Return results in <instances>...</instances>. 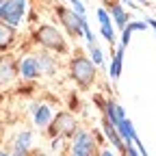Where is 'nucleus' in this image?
<instances>
[{"label": "nucleus", "instance_id": "f257e3e1", "mask_svg": "<svg viewBox=\"0 0 156 156\" xmlns=\"http://www.w3.org/2000/svg\"><path fill=\"white\" fill-rule=\"evenodd\" d=\"M69 78L80 87V89H89L95 80V65L91 63V58H87L85 54L78 52L72 61H69Z\"/></svg>", "mask_w": 156, "mask_h": 156}, {"label": "nucleus", "instance_id": "f03ea898", "mask_svg": "<svg viewBox=\"0 0 156 156\" xmlns=\"http://www.w3.org/2000/svg\"><path fill=\"white\" fill-rule=\"evenodd\" d=\"M35 41L39 46H44V50H52V52H67V44L56 26L52 24H41L35 30Z\"/></svg>", "mask_w": 156, "mask_h": 156}, {"label": "nucleus", "instance_id": "7ed1b4c3", "mask_svg": "<svg viewBox=\"0 0 156 156\" xmlns=\"http://www.w3.org/2000/svg\"><path fill=\"white\" fill-rule=\"evenodd\" d=\"M26 11H28V0H5L0 5V22L17 28Z\"/></svg>", "mask_w": 156, "mask_h": 156}, {"label": "nucleus", "instance_id": "20e7f679", "mask_svg": "<svg viewBox=\"0 0 156 156\" xmlns=\"http://www.w3.org/2000/svg\"><path fill=\"white\" fill-rule=\"evenodd\" d=\"M78 132V122H76V117L72 115V113H67V111H63V113H54V119H52V124L48 126V134L52 136H74Z\"/></svg>", "mask_w": 156, "mask_h": 156}, {"label": "nucleus", "instance_id": "39448f33", "mask_svg": "<svg viewBox=\"0 0 156 156\" xmlns=\"http://www.w3.org/2000/svg\"><path fill=\"white\" fill-rule=\"evenodd\" d=\"M72 154L74 156H100L95 134L78 128V132L72 136Z\"/></svg>", "mask_w": 156, "mask_h": 156}, {"label": "nucleus", "instance_id": "423d86ee", "mask_svg": "<svg viewBox=\"0 0 156 156\" xmlns=\"http://www.w3.org/2000/svg\"><path fill=\"white\" fill-rule=\"evenodd\" d=\"M54 13H56L58 20H61V26H65V30H67L72 37H76V39L83 37L80 15L74 13V9H67V7H63V5H58V7H54Z\"/></svg>", "mask_w": 156, "mask_h": 156}, {"label": "nucleus", "instance_id": "0eeeda50", "mask_svg": "<svg viewBox=\"0 0 156 156\" xmlns=\"http://www.w3.org/2000/svg\"><path fill=\"white\" fill-rule=\"evenodd\" d=\"M17 72H20V76H22L24 80H35V78H39V76H41V69H39L37 56L24 54L17 61Z\"/></svg>", "mask_w": 156, "mask_h": 156}, {"label": "nucleus", "instance_id": "6e6552de", "mask_svg": "<svg viewBox=\"0 0 156 156\" xmlns=\"http://www.w3.org/2000/svg\"><path fill=\"white\" fill-rule=\"evenodd\" d=\"M30 139H33V132L30 130H22L17 132V136L13 139V156H28V147H30Z\"/></svg>", "mask_w": 156, "mask_h": 156}, {"label": "nucleus", "instance_id": "1a4fd4ad", "mask_svg": "<svg viewBox=\"0 0 156 156\" xmlns=\"http://www.w3.org/2000/svg\"><path fill=\"white\" fill-rule=\"evenodd\" d=\"M33 119H35V126H37V128H48V126L52 124V119H54V113H52V108H50L48 104L39 102L37 111L33 113Z\"/></svg>", "mask_w": 156, "mask_h": 156}, {"label": "nucleus", "instance_id": "9d476101", "mask_svg": "<svg viewBox=\"0 0 156 156\" xmlns=\"http://www.w3.org/2000/svg\"><path fill=\"white\" fill-rule=\"evenodd\" d=\"M108 15H111V20H115V26L119 28V30H124V28L128 26V22H130L128 11H126L119 2H113V5L108 7Z\"/></svg>", "mask_w": 156, "mask_h": 156}, {"label": "nucleus", "instance_id": "9b49d317", "mask_svg": "<svg viewBox=\"0 0 156 156\" xmlns=\"http://www.w3.org/2000/svg\"><path fill=\"white\" fill-rule=\"evenodd\" d=\"M17 65L11 61V58H0V85H9L15 80L17 76Z\"/></svg>", "mask_w": 156, "mask_h": 156}, {"label": "nucleus", "instance_id": "f8f14e48", "mask_svg": "<svg viewBox=\"0 0 156 156\" xmlns=\"http://www.w3.org/2000/svg\"><path fill=\"white\" fill-rule=\"evenodd\" d=\"M115 130H117V134L122 136V141H124V143H134L136 132H134V124L128 119V117L117 124V126H115Z\"/></svg>", "mask_w": 156, "mask_h": 156}, {"label": "nucleus", "instance_id": "ddd939ff", "mask_svg": "<svg viewBox=\"0 0 156 156\" xmlns=\"http://www.w3.org/2000/svg\"><path fill=\"white\" fill-rule=\"evenodd\" d=\"M124 52H126V48L117 46V50H115V54H113V63H111V67H108V76L113 78V80H119V76H122V67H124Z\"/></svg>", "mask_w": 156, "mask_h": 156}, {"label": "nucleus", "instance_id": "4468645a", "mask_svg": "<svg viewBox=\"0 0 156 156\" xmlns=\"http://www.w3.org/2000/svg\"><path fill=\"white\" fill-rule=\"evenodd\" d=\"M102 130H104V134H106V139L113 143V147H117L119 152H126V143L122 141V136L117 134V130H115V126L113 124H108L104 117H102Z\"/></svg>", "mask_w": 156, "mask_h": 156}, {"label": "nucleus", "instance_id": "2eb2a0df", "mask_svg": "<svg viewBox=\"0 0 156 156\" xmlns=\"http://www.w3.org/2000/svg\"><path fill=\"white\" fill-rule=\"evenodd\" d=\"M37 61H39V69H41V74H46V76H54L56 74V61L46 50H41L37 54Z\"/></svg>", "mask_w": 156, "mask_h": 156}, {"label": "nucleus", "instance_id": "dca6fc26", "mask_svg": "<svg viewBox=\"0 0 156 156\" xmlns=\"http://www.w3.org/2000/svg\"><path fill=\"white\" fill-rule=\"evenodd\" d=\"M15 44V28L0 22V50H9Z\"/></svg>", "mask_w": 156, "mask_h": 156}, {"label": "nucleus", "instance_id": "f3484780", "mask_svg": "<svg viewBox=\"0 0 156 156\" xmlns=\"http://www.w3.org/2000/svg\"><path fill=\"white\" fill-rule=\"evenodd\" d=\"M145 28H147V24H145V22H139V20H136V22H128V26L122 30V37H119V46H122V48H128L132 33H134V30H145Z\"/></svg>", "mask_w": 156, "mask_h": 156}, {"label": "nucleus", "instance_id": "a211bd4d", "mask_svg": "<svg viewBox=\"0 0 156 156\" xmlns=\"http://www.w3.org/2000/svg\"><path fill=\"white\" fill-rule=\"evenodd\" d=\"M89 48V52H91V63L95 65V67H102L104 65V52H102V48H98L95 44L93 46H87Z\"/></svg>", "mask_w": 156, "mask_h": 156}, {"label": "nucleus", "instance_id": "6ab92c4d", "mask_svg": "<svg viewBox=\"0 0 156 156\" xmlns=\"http://www.w3.org/2000/svg\"><path fill=\"white\" fill-rule=\"evenodd\" d=\"M95 17H98V22H100V26H111L113 24V20H111V15H108V11L106 9H95Z\"/></svg>", "mask_w": 156, "mask_h": 156}, {"label": "nucleus", "instance_id": "aec40b11", "mask_svg": "<svg viewBox=\"0 0 156 156\" xmlns=\"http://www.w3.org/2000/svg\"><path fill=\"white\" fill-rule=\"evenodd\" d=\"M100 33H102V37L106 39V41L113 46L115 44V39H117V35H115V28H113V24L111 26H100Z\"/></svg>", "mask_w": 156, "mask_h": 156}, {"label": "nucleus", "instance_id": "412c9836", "mask_svg": "<svg viewBox=\"0 0 156 156\" xmlns=\"http://www.w3.org/2000/svg\"><path fill=\"white\" fill-rule=\"evenodd\" d=\"M63 150V136H54L52 139V152H61Z\"/></svg>", "mask_w": 156, "mask_h": 156}, {"label": "nucleus", "instance_id": "4be33fe9", "mask_svg": "<svg viewBox=\"0 0 156 156\" xmlns=\"http://www.w3.org/2000/svg\"><path fill=\"white\" fill-rule=\"evenodd\" d=\"M117 117H119V122L126 119V111H124V106H119V104H117Z\"/></svg>", "mask_w": 156, "mask_h": 156}, {"label": "nucleus", "instance_id": "5701e85b", "mask_svg": "<svg viewBox=\"0 0 156 156\" xmlns=\"http://www.w3.org/2000/svg\"><path fill=\"white\" fill-rule=\"evenodd\" d=\"M122 2H124V5H128V7H130V9H134V11H141L139 7H136V2H134V0H122Z\"/></svg>", "mask_w": 156, "mask_h": 156}, {"label": "nucleus", "instance_id": "b1692460", "mask_svg": "<svg viewBox=\"0 0 156 156\" xmlns=\"http://www.w3.org/2000/svg\"><path fill=\"white\" fill-rule=\"evenodd\" d=\"M100 156H115V154H113V150H102Z\"/></svg>", "mask_w": 156, "mask_h": 156}, {"label": "nucleus", "instance_id": "393cba45", "mask_svg": "<svg viewBox=\"0 0 156 156\" xmlns=\"http://www.w3.org/2000/svg\"><path fill=\"white\" fill-rule=\"evenodd\" d=\"M33 156H50V154H46V152H41V150H35Z\"/></svg>", "mask_w": 156, "mask_h": 156}, {"label": "nucleus", "instance_id": "a878e982", "mask_svg": "<svg viewBox=\"0 0 156 156\" xmlns=\"http://www.w3.org/2000/svg\"><path fill=\"white\" fill-rule=\"evenodd\" d=\"M0 156H13L11 152H5V150H0Z\"/></svg>", "mask_w": 156, "mask_h": 156}, {"label": "nucleus", "instance_id": "bb28decb", "mask_svg": "<svg viewBox=\"0 0 156 156\" xmlns=\"http://www.w3.org/2000/svg\"><path fill=\"white\" fill-rule=\"evenodd\" d=\"M100 2H106V5H108V7H111V5H113V2H115V0H100Z\"/></svg>", "mask_w": 156, "mask_h": 156}, {"label": "nucleus", "instance_id": "cd10ccee", "mask_svg": "<svg viewBox=\"0 0 156 156\" xmlns=\"http://www.w3.org/2000/svg\"><path fill=\"white\" fill-rule=\"evenodd\" d=\"M136 2H141V5H147V2H150V0H136Z\"/></svg>", "mask_w": 156, "mask_h": 156}, {"label": "nucleus", "instance_id": "c85d7f7f", "mask_svg": "<svg viewBox=\"0 0 156 156\" xmlns=\"http://www.w3.org/2000/svg\"><path fill=\"white\" fill-rule=\"evenodd\" d=\"M2 2H5V0H0V5H2Z\"/></svg>", "mask_w": 156, "mask_h": 156}, {"label": "nucleus", "instance_id": "c756f323", "mask_svg": "<svg viewBox=\"0 0 156 156\" xmlns=\"http://www.w3.org/2000/svg\"><path fill=\"white\" fill-rule=\"evenodd\" d=\"M72 156H74V154H72Z\"/></svg>", "mask_w": 156, "mask_h": 156}]
</instances>
